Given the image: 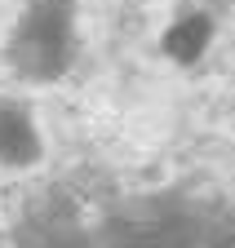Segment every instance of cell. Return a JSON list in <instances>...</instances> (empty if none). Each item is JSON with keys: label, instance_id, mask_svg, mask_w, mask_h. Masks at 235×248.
Listing matches in <instances>:
<instances>
[{"label": "cell", "instance_id": "6da1fadb", "mask_svg": "<svg viewBox=\"0 0 235 248\" xmlns=\"http://www.w3.org/2000/svg\"><path fill=\"white\" fill-rule=\"evenodd\" d=\"M204 40H209V22H204V18H191V22H182V27H173V31H169L164 49H169L173 58L191 62V58L204 49Z\"/></svg>", "mask_w": 235, "mask_h": 248}]
</instances>
